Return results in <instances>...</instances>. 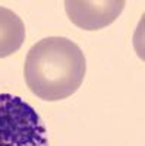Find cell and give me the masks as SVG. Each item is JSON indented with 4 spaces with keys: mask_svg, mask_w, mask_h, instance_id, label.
<instances>
[{
    "mask_svg": "<svg viewBox=\"0 0 145 146\" xmlns=\"http://www.w3.org/2000/svg\"><path fill=\"white\" fill-rule=\"evenodd\" d=\"M87 73V60L78 44L65 36L35 42L25 58V82L44 101H60L75 94Z\"/></svg>",
    "mask_w": 145,
    "mask_h": 146,
    "instance_id": "1",
    "label": "cell"
},
{
    "mask_svg": "<svg viewBox=\"0 0 145 146\" xmlns=\"http://www.w3.org/2000/svg\"><path fill=\"white\" fill-rule=\"evenodd\" d=\"M0 146H48L40 114L12 94H0Z\"/></svg>",
    "mask_w": 145,
    "mask_h": 146,
    "instance_id": "2",
    "label": "cell"
},
{
    "mask_svg": "<svg viewBox=\"0 0 145 146\" xmlns=\"http://www.w3.org/2000/svg\"><path fill=\"white\" fill-rule=\"evenodd\" d=\"M123 0H66V13L76 27L97 31L113 23L123 12Z\"/></svg>",
    "mask_w": 145,
    "mask_h": 146,
    "instance_id": "3",
    "label": "cell"
},
{
    "mask_svg": "<svg viewBox=\"0 0 145 146\" xmlns=\"http://www.w3.org/2000/svg\"><path fill=\"white\" fill-rule=\"evenodd\" d=\"M25 41L23 21L7 7L0 6V58L16 53Z\"/></svg>",
    "mask_w": 145,
    "mask_h": 146,
    "instance_id": "4",
    "label": "cell"
}]
</instances>
